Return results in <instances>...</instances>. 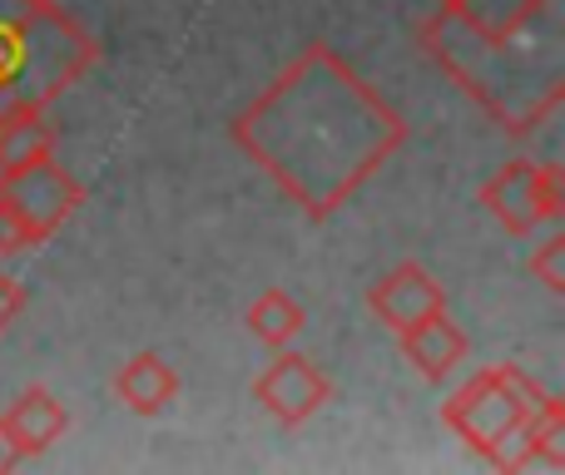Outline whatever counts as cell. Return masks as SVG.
Here are the masks:
<instances>
[{
	"instance_id": "obj_4",
	"label": "cell",
	"mask_w": 565,
	"mask_h": 475,
	"mask_svg": "<svg viewBox=\"0 0 565 475\" xmlns=\"http://www.w3.org/2000/svg\"><path fill=\"white\" fill-rule=\"evenodd\" d=\"M541 401H546V387L531 371H521L516 361H497L441 401V421L477 456H487V466L526 471L536 466L531 461V417Z\"/></svg>"
},
{
	"instance_id": "obj_13",
	"label": "cell",
	"mask_w": 565,
	"mask_h": 475,
	"mask_svg": "<svg viewBox=\"0 0 565 475\" xmlns=\"http://www.w3.org/2000/svg\"><path fill=\"white\" fill-rule=\"evenodd\" d=\"M60 129L50 119V105H10L0 109V169L25 164V159L55 154Z\"/></svg>"
},
{
	"instance_id": "obj_3",
	"label": "cell",
	"mask_w": 565,
	"mask_h": 475,
	"mask_svg": "<svg viewBox=\"0 0 565 475\" xmlns=\"http://www.w3.org/2000/svg\"><path fill=\"white\" fill-rule=\"evenodd\" d=\"M99 65V40L60 0H0V109L55 105Z\"/></svg>"
},
{
	"instance_id": "obj_16",
	"label": "cell",
	"mask_w": 565,
	"mask_h": 475,
	"mask_svg": "<svg viewBox=\"0 0 565 475\" xmlns=\"http://www.w3.org/2000/svg\"><path fill=\"white\" fill-rule=\"evenodd\" d=\"M526 268L536 272V278L546 282L556 298L565 292V228H561V224H551V234L541 238V248L526 258Z\"/></svg>"
},
{
	"instance_id": "obj_8",
	"label": "cell",
	"mask_w": 565,
	"mask_h": 475,
	"mask_svg": "<svg viewBox=\"0 0 565 475\" xmlns=\"http://www.w3.org/2000/svg\"><path fill=\"white\" fill-rule=\"evenodd\" d=\"M437 10L471 40H491V45H507V40H521L561 20V0H451Z\"/></svg>"
},
{
	"instance_id": "obj_2",
	"label": "cell",
	"mask_w": 565,
	"mask_h": 475,
	"mask_svg": "<svg viewBox=\"0 0 565 475\" xmlns=\"http://www.w3.org/2000/svg\"><path fill=\"white\" fill-rule=\"evenodd\" d=\"M561 20L546 30H531L521 40L491 45V40H471L447 15H427L417 25V45L431 55V65L477 99V109L501 125L511 139L541 129L565 105V55H561Z\"/></svg>"
},
{
	"instance_id": "obj_6",
	"label": "cell",
	"mask_w": 565,
	"mask_h": 475,
	"mask_svg": "<svg viewBox=\"0 0 565 475\" xmlns=\"http://www.w3.org/2000/svg\"><path fill=\"white\" fill-rule=\"evenodd\" d=\"M481 204L511 238H531L565 218V169L546 159H507L481 184Z\"/></svg>"
},
{
	"instance_id": "obj_1",
	"label": "cell",
	"mask_w": 565,
	"mask_h": 475,
	"mask_svg": "<svg viewBox=\"0 0 565 475\" xmlns=\"http://www.w3.org/2000/svg\"><path fill=\"white\" fill-rule=\"evenodd\" d=\"M228 139L274 179L278 194L322 224L407 144V119L338 50L312 40L238 109Z\"/></svg>"
},
{
	"instance_id": "obj_12",
	"label": "cell",
	"mask_w": 565,
	"mask_h": 475,
	"mask_svg": "<svg viewBox=\"0 0 565 475\" xmlns=\"http://www.w3.org/2000/svg\"><path fill=\"white\" fill-rule=\"evenodd\" d=\"M115 401L129 407L135 417H164L179 401V371L159 352H135L115 371Z\"/></svg>"
},
{
	"instance_id": "obj_5",
	"label": "cell",
	"mask_w": 565,
	"mask_h": 475,
	"mask_svg": "<svg viewBox=\"0 0 565 475\" xmlns=\"http://www.w3.org/2000/svg\"><path fill=\"white\" fill-rule=\"evenodd\" d=\"M85 204V184L55 154L0 169V252H30L50 242Z\"/></svg>"
},
{
	"instance_id": "obj_17",
	"label": "cell",
	"mask_w": 565,
	"mask_h": 475,
	"mask_svg": "<svg viewBox=\"0 0 565 475\" xmlns=\"http://www.w3.org/2000/svg\"><path fill=\"white\" fill-rule=\"evenodd\" d=\"M25 302H30L25 282H15L6 268H0V337H6V332L20 322V312H25Z\"/></svg>"
},
{
	"instance_id": "obj_14",
	"label": "cell",
	"mask_w": 565,
	"mask_h": 475,
	"mask_svg": "<svg viewBox=\"0 0 565 475\" xmlns=\"http://www.w3.org/2000/svg\"><path fill=\"white\" fill-rule=\"evenodd\" d=\"M248 332H254L264 347H288L292 337H298L302 327H308V312H302L298 298H288L282 288H264L254 302H248Z\"/></svg>"
},
{
	"instance_id": "obj_7",
	"label": "cell",
	"mask_w": 565,
	"mask_h": 475,
	"mask_svg": "<svg viewBox=\"0 0 565 475\" xmlns=\"http://www.w3.org/2000/svg\"><path fill=\"white\" fill-rule=\"evenodd\" d=\"M254 401L278 421V427H302V421H312L332 401V381L322 377L312 357L278 347V357L258 371Z\"/></svg>"
},
{
	"instance_id": "obj_15",
	"label": "cell",
	"mask_w": 565,
	"mask_h": 475,
	"mask_svg": "<svg viewBox=\"0 0 565 475\" xmlns=\"http://www.w3.org/2000/svg\"><path fill=\"white\" fill-rule=\"evenodd\" d=\"M531 461L546 471H565V407L551 391L531 417Z\"/></svg>"
},
{
	"instance_id": "obj_11",
	"label": "cell",
	"mask_w": 565,
	"mask_h": 475,
	"mask_svg": "<svg viewBox=\"0 0 565 475\" xmlns=\"http://www.w3.org/2000/svg\"><path fill=\"white\" fill-rule=\"evenodd\" d=\"M0 421H6L10 451H15L20 461L45 456V451L70 431L65 401H60L50 387H25L15 401H10V411H0Z\"/></svg>"
},
{
	"instance_id": "obj_18",
	"label": "cell",
	"mask_w": 565,
	"mask_h": 475,
	"mask_svg": "<svg viewBox=\"0 0 565 475\" xmlns=\"http://www.w3.org/2000/svg\"><path fill=\"white\" fill-rule=\"evenodd\" d=\"M20 466V456H15V451H10V436H6V421H0V475H6V471H15Z\"/></svg>"
},
{
	"instance_id": "obj_19",
	"label": "cell",
	"mask_w": 565,
	"mask_h": 475,
	"mask_svg": "<svg viewBox=\"0 0 565 475\" xmlns=\"http://www.w3.org/2000/svg\"><path fill=\"white\" fill-rule=\"evenodd\" d=\"M437 6H451V0H437Z\"/></svg>"
},
{
	"instance_id": "obj_9",
	"label": "cell",
	"mask_w": 565,
	"mask_h": 475,
	"mask_svg": "<svg viewBox=\"0 0 565 475\" xmlns=\"http://www.w3.org/2000/svg\"><path fill=\"white\" fill-rule=\"evenodd\" d=\"M441 307H447V288H441L422 262H397V268L382 272L367 288V312L392 332L412 327V322L431 317V312H441Z\"/></svg>"
},
{
	"instance_id": "obj_10",
	"label": "cell",
	"mask_w": 565,
	"mask_h": 475,
	"mask_svg": "<svg viewBox=\"0 0 565 475\" xmlns=\"http://www.w3.org/2000/svg\"><path fill=\"white\" fill-rule=\"evenodd\" d=\"M397 347H402L407 367L417 371L422 381L441 387V381H447L451 371L467 361L471 342H467V332H461L457 322L447 317V307H441V312H431V317H422V322H412V327H402V332H397Z\"/></svg>"
}]
</instances>
